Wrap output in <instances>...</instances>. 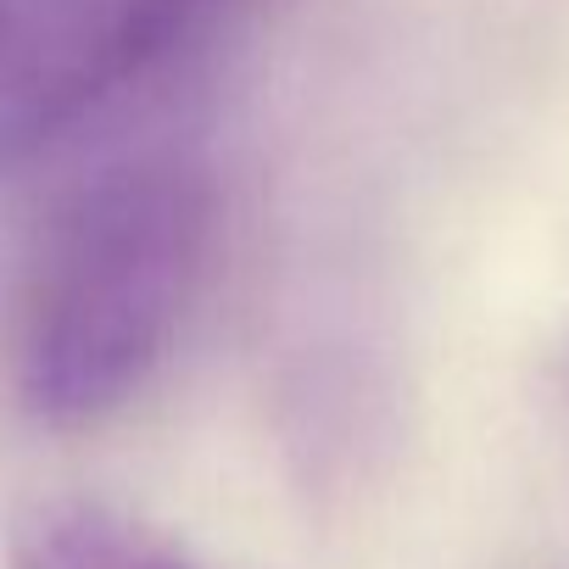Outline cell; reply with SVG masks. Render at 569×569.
Instances as JSON below:
<instances>
[{
  "label": "cell",
  "instance_id": "obj_1",
  "mask_svg": "<svg viewBox=\"0 0 569 569\" xmlns=\"http://www.w3.org/2000/svg\"><path fill=\"white\" fill-rule=\"evenodd\" d=\"M218 229L212 173L134 157L79 184L29 268L18 313V402L84 430L134 402L179 341Z\"/></svg>",
  "mask_w": 569,
  "mask_h": 569
},
{
  "label": "cell",
  "instance_id": "obj_2",
  "mask_svg": "<svg viewBox=\"0 0 569 569\" xmlns=\"http://www.w3.org/2000/svg\"><path fill=\"white\" fill-rule=\"evenodd\" d=\"M212 0H0V162H23L146 79Z\"/></svg>",
  "mask_w": 569,
  "mask_h": 569
},
{
  "label": "cell",
  "instance_id": "obj_3",
  "mask_svg": "<svg viewBox=\"0 0 569 569\" xmlns=\"http://www.w3.org/2000/svg\"><path fill=\"white\" fill-rule=\"evenodd\" d=\"M7 569H212V563H201L184 541L112 502L46 497L12 519Z\"/></svg>",
  "mask_w": 569,
  "mask_h": 569
}]
</instances>
